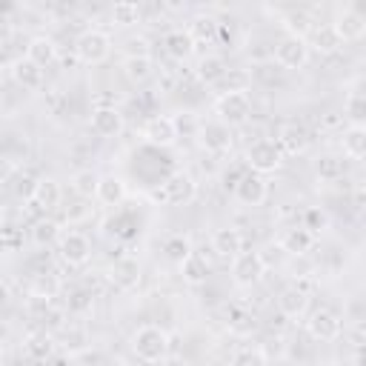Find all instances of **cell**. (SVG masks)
<instances>
[{
	"label": "cell",
	"instance_id": "6da1fadb",
	"mask_svg": "<svg viewBox=\"0 0 366 366\" xmlns=\"http://www.w3.org/2000/svg\"><path fill=\"white\" fill-rule=\"evenodd\" d=\"M169 349H172L169 332L154 326V323L137 326L134 335H132V352L137 355L140 363H160V360H166Z\"/></svg>",
	"mask_w": 366,
	"mask_h": 366
},
{
	"label": "cell",
	"instance_id": "7a4b0ae2",
	"mask_svg": "<svg viewBox=\"0 0 366 366\" xmlns=\"http://www.w3.org/2000/svg\"><path fill=\"white\" fill-rule=\"evenodd\" d=\"M112 54V37L100 29H86L74 40V57L86 66H97Z\"/></svg>",
	"mask_w": 366,
	"mask_h": 366
},
{
	"label": "cell",
	"instance_id": "3957f363",
	"mask_svg": "<svg viewBox=\"0 0 366 366\" xmlns=\"http://www.w3.org/2000/svg\"><path fill=\"white\" fill-rule=\"evenodd\" d=\"M283 152H280V146L274 143V140H269V137H260V140H254L249 149H246V163H249V169L254 172V174H272V172H277L280 166H283Z\"/></svg>",
	"mask_w": 366,
	"mask_h": 366
},
{
	"label": "cell",
	"instance_id": "277c9868",
	"mask_svg": "<svg viewBox=\"0 0 366 366\" xmlns=\"http://www.w3.org/2000/svg\"><path fill=\"white\" fill-rule=\"evenodd\" d=\"M214 112L217 120L226 123L229 129L240 126L252 117V97L246 92H220V97L214 100Z\"/></svg>",
	"mask_w": 366,
	"mask_h": 366
},
{
	"label": "cell",
	"instance_id": "5b68a950",
	"mask_svg": "<svg viewBox=\"0 0 366 366\" xmlns=\"http://www.w3.org/2000/svg\"><path fill=\"white\" fill-rule=\"evenodd\" d=\"M57 254L66 266L77 269V266H86L89 257H92V240L83 234V232H60L57 237Z\"/></svg>",
	"mask_w": 366,
	"mask_h": 366
},
{
	"label": "cell",
	"instance_id": "8992f818",
	"mask_svg": "<svg viewBox=\"0 0 366 366\" xmlns=\"http://www.w3.org/2000/svg\"><path fill=\"white\" fill-rule=\"evenodd\" d=\"M163 192V206H189L197 197V183L189 172H174L160 183Z\"/></svg>",
	"mask_w": 366,
	"mask_h": 366
},
{
	"label": "cell",
	"instance_id": "52a82bcc",
	"mask_svg": "<svg viewBox=\"0 0 366 366\" xmlns=\"http://www.w3.org/2000/svg\"><path fill=\"white\" fill-rule=\"evenodd\" d=\"M197 140H200V146L209 152V154H226L229 149H232V129L226 126V123H220L217 117H212V120H203L200 126H197V134H194Z\"/></svg>",
	"mask_w": 366,
	"mask_h": 366
},
{
	"label": "cell",
	"instance_id": "ba28073f",
	"mask_svg": "<svg viewBox=\"0 0 366 366\" xmlns=\"http://www.w3.org/2000/svg\"><path fill=\"white\" fill-rule=\"evenodd\" d=\"M266 272V260L260 252H240L232 257V280L234 286H254Z\"/></svg>",
	"mask_w": 366,
	"mask_h": 366
},
{
	"label": "cell",
	"instance_id": "9c48e42d",
	"mask_svg": "<svg viewBox=\"0 0 366 366\" xmlns=\"http://www.w3.org/2000/svg\"><path fill=\"white\" fill-rule=\"evenodd\" d=\"M306 332H309L312 340L332 343V340L340 337L343 323H340V317H337L332 309H315V312L309 315V320H306Z\"/></svg>",
	"mask_w": 366,
	"mask_h": 366
},
{
	"label": "cell",
	"instance_id": "30bf717a",
	"mask_svg": "<svg viewBox=\"0 0 366 366\" xmlns=\"http://www.w3.org/2000/svg\"><path fill=\"white\" fill-rule=\"evenodd\" d=\"M309 60V43L303 37H280L277 46H274V63L280 69H303Z\"/></svg>",
	"mask_w": 366,
	"mask_h": 366
},
{
	"label": "cell",
	"instance_id": "8fae6325",
	"mask_svg": "<svg viewBox=\"0 0 366 366\" xmlns=\"http://www.w3.org/2000/svg\"><path fill=\"white\" fill-rule=\"evenodd\" d=\"M143 137L149 146H157V149H169L177 143V129H174V120L169 114H152L146 123H143Z\"/></svg>",
	"mask_w": 366,
	"mask_h": 366
},
{
	"label": "cell",
	"instance_id": "7c38bea8",
	"mask_svg": "<svg viewBox=\"0 0 366 366\" xmlns=\"http://www.w3.org/2000/svg\"><path fill=\"white\" fill-rule=\"evenodd\" d=\"M332 29H335V34H337L340 43H357V40L366 34V17H363L357 9L349 6V9H340V11H337Z\"/></svg>",
	"mask_w": 366,
	"mask_h": 366
},
{
	"label": "cell",
	"instance_id": "4fadbf2b",
	"mask_svg": "<svg viewBox=\"0 0 366 366\" xmlns=\"http://www.w3.org/2000/svg\"><path fill=\"white\" fill-rule=\"evenodd\" d=\"M92 132L100 137H117L123 132V112L112 103H97L92 109Z\"/></svg>",
	"mask_w": 366,
	"mask_h": 366
},
{
	"label": "cell",
	"instance_id": "5bb4252c",
	"mask_svg": "<svg viewBox=\"0 0 366 366\" xmlns=\"http://www.w3.org/2000/svg\"><path fill=\"white\" fill-rule=\"evenodd\" d=\"M109 280L120 289V292H132L140 283V260L132 254H120L117 260H112L109 266Z\"/></svg>",
	"mask_w": 366,
	"mask_h": 366
},
{
	"label": "cell",
	"instance_id": "9a60e30c",
	"mask_svg": "<svg viewBox=\"0 0 366 366\" xmlns=\"http://www.w3.org/2000/svg\"><path fill=\"white\" fill-rule=\"evenodd\" d=\"M232 192H234L237 203H243V206H260V203L269 197L266 180H263L260 174H254V172H243Z\"/></svg>",
	"mask_w": 366,
	"mask_h": 366
},
{
	"label": "cell",
	"instance_id": "2e32d148",
	"mask_svg": "<svg viewBox=\"0 0 366 366\" xmlns=\"http://www.w3.org/2000/svg\"><path fill=\"white\" fill-rule=\"evenodd\" d=\"M63 200V192H60V183L54 177H37L34 183V194H31V209H37L40 214H49L60 206Z\"/></svg>",
	"mask_w": 366,
	"mask_h": 366
},
{
	"label": "cell",
	"instance_id": "e0dca14e",
	"mask_svg": "<svg viewBox=\"0 0 366 366\" xmlns=\"http://www.w3.org/2000/svg\"><path fill=\"white\" fill-rule=\"evenodd\" d=\"M277 146H280V152H283V157L286 154H303L306 149H309V132L300 126V123H283L280 129H277V140H274Z\"/></svg>",
	"mask_w": 366,
	"mask_h": 366
},
{
	"label": "cell",
	"instance_id": "ac0fdd59",
	"mask_svg": "<svg viewBox=\"0 0 366 366\" xmlns=\"http://www.w3.org/2000/svg\"><path fill=\"white\" fill-rule=\"evenodd\" d=\"M277 309H280V315L283 317H300V315H306V309H309V292L303 289V286H286L280 295H277Z\"/></svg>",
	"mask_w": 366,
	"mask_h": 366
},
{
	"label": "cell",
	"instance_id": "d6986e66",
	"mask_svg": "<svg viewBox=\"0 0 366 366\" xmlns=\"http://www.w3.org/2000/svg\"><path fill=\"white\" fill-rule=\"evenodd\" d=\"M26 60H31V63L40 66V69L51 66V63L57 60V43H54V37H49V34H34V37L29 40V46H26Z\"/></svg>",
	"mask_w": 366,
	"mask_h": 366
},
{
	"label": "cell",
	"instance_id": "ffe728a7",
	"mask_svg": "<svg viewBox=\"0 0 366 366\" xmlns=\"http://www.w3.org/2000/svg\"><path fill=\"white\" fill-rule=\"evenodd\" d=\"M212 252L220 254V257H229V260L234 254H240L243 252V234H240V229H234V226L214 229V234H212Z\"/></svg>",
	"mask_w": 366,
	"mask_h": 366
},
{
	"label": "cell",
	"instance_id": "44dd1931",
	"mask_svg": "<svg viewBox=\"0 0 366 366\" xmlns=\"http://www.w3.org/2000/svg\"><path fill=\"white\" fill-rule=\"evenodd\" d=\"M163 51L172 57V60H189L194 54V40L189 37L186 29H172L163 34Z\"/></svg>",
	"mask_w": 366,
	"mask_h": 366
},
{
	"label": "cell",
	"instance_id": "7402d4cb",
	"mask_svg": "<svg viewBox=\"0 0 366 366\" xmlns=\"http://www.w3.org/2000/svg\"><path fill=\"white\" fill-rule=\"evenodd\" d=\"M226 71H229V66H226V60H223L220 54H203V57L197 60L194 77H197L203 86H217V83L226 77Z\"/></svg>",
	"mask_w": 366,
	"mask_h": 366
},
{
	"label": "cell",
	"instance_id": "603a6c76",
	"mask_svg": "<svg viewBox=\"0 0 366 366\" xmlns=\"http://www.w3.org/2000/svg\"><path fill=\"white\" fill-rule=\"evenodd\" d=\"M23 349H26V355H29L31 360H49V357L54 355L57 343H54V337H51L46 329H34V332L26 335Z\"/></svg>",
	"mask_w": 366,
	"mask_h": 366
},
{
	"label": "cell",
	"instance_id": "cb8c5ba5",
	"mask_svg": "<svg viewBox=\"0 0 366 366\" xmlns=\"http://www.w3.org/2000/svg\"><path fill=\"white\" fill-rule=\"evenodd\" d=\"M103 206H120L126 200V183L117 174H100L97 180V194H94Z\"/></svg>",
	"mask_w": 366,
	"mask_h": 366
},
{
	"label": "cell",
	"instance_id": "d4e9b609",
	"mask_svg": "<svg viewBox=\"0 0 366 366\" xmlns=\"http://www.w3.org/2000/svg\"><path fill=\"white\" fill-rule=\"evenodd\" d=\"M312 246H315V234L306 232L303 226L289 229V232L280 237V243H277V249H283L286 254H295V257H303L306 252H312Z\"/></svg>",
	"mask_w": 366,
	"mask_h": 366
},
{
	"label": "cell",
	"instance_id": "484cf974",
	"mask_svg": "<svg viewBox=\"0 0 366 366\" xmlns=\"http://www.w3.org/2000/svg\"><path fill=\"white\" fill-rule=\"evenodd\" d=\"M123 74H126V80L129 83H146L152 74H154V60H152V54H132V57H126L123 60Z\"/></svg>",
	"mask_w": 366,
	"mask_h": 366
},
{
	"label": "cell",
	"instance_id": "4316f807",
	"mask_svg": "<svg viewBox=\"0 0 366 366\" xmlns=\"http://www.w3.org/2000/svg\"><path fill=\"white\" fill-rule=\"evenodd\" d=\"M11 77H14V83L23 86V89H40V86H43V69L34 66V63L26 60V57H17V60L11 63Z\"/></svg>",
	"mask_w": 366,
	"mask_h": 366
},
{
	"label": "cell",
	"instance_id": "83f0119b",
	"mask_svg": "<svg viewBox=\"0 0 366 366\" xmlns=\"http://www.w3.org/2000/svg\"><path fill=\"white\" fill-rule=\"evenodd\" d=\"M209 272H212V266H209V260H206L200 252H192V254L180 263V274H183V280H186L189 286L206 283V280H209Z\"/></svg>",
	"mask_w": 366,
	"mask_h": 366
},
{
	"label": "cell",
	"instance_id": "f1b7e54d",
	"mask_svg": "<svg viewBox=\"0 0 366 366\" xmlns=\"http://www.w3.org/2000/svg\"><path fill=\"white\" fill-rule=\"evenodd\" d=\"M343 152L352 160H360L366 154V126L363 123H349L343 129Z\"/></svg>",
	"mask_w": 366,
	"mask_h": 366
},
{
	"label": "cell",
	"instance_id": "f546056e",
	"mask_svg": "<svg viewBox=\"0 0 366 366\" xmlns=\"http://www.w3.org/2000/svg\"><path fill=\"white\" fill-rule=\"evenodd\" d=\"M189 37L194 40V46L197 43H212L214 37H217V31H220V23L212 17V14H197V17H192V23H189Z\"/></svg>",
	"mask_w": 366,
	"mask_h": 366
},
{
	"label": "cell",
	"instance_id": "4dcf8cb0",
	"mask_svg": "<svg viewBox=\"0 0 366 366\" xmlns=\"http://www.w3.org/2000/svg\"><path fill=\"white\" fill-rule=\"evenodd\" d=\"M60 277L54 274V272H37L34 277H31V297H40V300H54L57 295H60Z\"/></svg>",
	"mask_w": 366,
	"mask_h": 366
},
{
	"label": "cell",
	"instance_id": "1f68e13d",
	"mask_svg": "<svg viewBox=\"0 0 366 366\" xmlns=\"http://www.w3.org/2000/svg\"><path fill=\"white\" fill-rule=\"evenodd\" d=\"M340 46H343V43L337 40V34H335L332 23L312 29V46H309V49H315V51H320V54H335Z\"/></svg>",
	"mask_w": 366,
	"mask_h": 366
},
{
	"label": "cell",
	"instance_id": "d6a6232c",
	"mask_svg": "<svg viewBox=\"0 0 366 366\" xmlns=\"http://www.w3.org/2000/svg\"><path fill=\"white\" fill-rule=\"evenodd\" d=\"M194 249H192V240L186 237V234H169L166 240H163V254H166V260H172V263H183L189 254H192Z\"/></svg>",
	"mask_w": 366,
	"mask_h": 366
},
{
	"label": "cell",
	"instance_id": "836d02e7",
	"mask_svg": "<svg viewBox=\"0 0 366 366\" xmlns=\"http://www.w3.org/2000/svg\"><path fill=\"white\" fill-rule=\"evenodd\" d=\"M97 180H100L97 172H92V169H77V172L71 174V189H74L80 197L92 200V197L97 194Z\"/></svg>",
	"mask_w": 366,
	"mask_h": 366
},
{
	"label": "cell",
	"instance_id": "e575fe53",
	"mask_svg": "<svg viewBox=\"0 0 366 366\" xmlns=\"http://www.w3.org/2000/svg\"><path fill=\"white\" fill-rule=\"evenodd\" d=\"M60 237V226H57V220H51V217H40L34 226H31V240L37 243V246H49V243H54Z\"/></svg>",
	"mask_w": 366,
	"mask_h": 366
},
{
	"label": "cell",
	"instance_id": "d590c367",
	"mask_svg": "<svg viewBox=\"0 0 366 366\" xmlns=\"http://www.w3.org/2000/svg\"><path fill=\"white\" fill-rule=\"evenodd\" d=\"M286 34H292V37H303L306 40V34L312 31V17L303 11V9H292L289 14H286Z\"/></svg>",
	"mask_w": 366,
	"mask_h": 366
},
{
	"label": "cell",
	"instance_id": "8d00e7d4",
	"mask_svg": "<svg viewBox=\"0 0 366 366\" xmlns=\"http://www.w3.org/2000/svg\"><path fill=\"white\" fill-rule=\"evenodd\" d=\"M112 20L117 26H134V23H140V6L129 3V0H120V3L112 6Z\"/></svg>",
	"mask_w": 366,
	"mask_h": 366
},
{
	"label": "cell",
	"instance_id": "74e56055",
	"mask_svg": "<svg viewBox=\"0 0 366 366\" xmlns=\"http://www.w3.org/2000/svg\"><path fill=\"white\" fill-rule=\"evenodd\" d=\"M306 232H312V234H317V232H323V229H329V214L320 209V206H309V209H303V223H300Z\"/></svg>",
	"mask_w": 366,
	"mask_h": 366
},
{
	"label": "cell",
	"instance_id": "f35d334b",
	"mask_svg": "<svg viewBox=\"0 0 366 366\" xmlns=\"http://www.w3.org/2000/svg\"><path fill=\"white\" fill-rule=\"evenodd\" d=\"M229 366H269V360H266V352L263 349H240L229 360Z\"/></svg>",
	"mask_w": 366,
	"mask_h": 366
},
{
	"label": "cell",
	"instance_id": "ab89813d",
	"mask_svg": "<svg viewBox=\"0 0 366 366\" xmlns=\"http://www.w3.org/2000/svg\"><path fill=\"white\" fill-rule=\"evenodd\" d=\"M340 174H343V166H340L337 157L326 154V157L317 160V177H320V180H337Z\"/></svg>",
	"mask_w": 366,
	"mask_h": 366
},
{
	"label": "cell",
	"instance_id": "60d3db41",
	"mask_svg": "<svg viewBox=\"0 0 366 366\" xmlns=\"http://www.w3.org/2000/svg\"><path fill=\"white\" fill-rule=\"evenodd\" d=\"M346 114L352 117V123H360L363 120V114H366V97L360 92H352L346 97Z\"/></svg>",
	"mask_w": 366,
	"mask_h": 366
},
{
	"label": "cell",
	"instance_id": "b9f144b4",
	"mask_svg": "<svg viewBox=\"0 0 366 366\" xmlns=\"http://www.w3.org/2000/svg\"><path fill=\"white\" fill-rule=\"evenodd\" d=\"M63 346H66V352H83L86 349V332L80 329V326H71V329H66V335H63Z\"/></svg>",
	"mask_w": 366,
	"mask_h": 366
},
{
	"label": "cell",
	"instance_id": "7bdbcfd3",
	"mask_svg": "<svg viewBox=\"0 0 366 366\" xmlns=\"http://www.w3.org/2000/svg\"><path fill=\"white\" fill-rule=\"evenodd\" d=\"M172 120H174L177 137H180V134H197V126H200V123H197V120H194V117H192L189 112H186V117L180 114V117H172Z\"/></svg>",
	"mask_w": 366,
	"mask_h": 366
},
{
	"label": "cell",
	"instance_id": "ee69618b",
	"mask_svg": "<svg viewBox=\"0 0 366 366\" xmlns=\"http://www.w3.org/2000/svg\"><path fill=\"white\" fill-rule=\"evenodd\" d=\"M14 174H17V166H14V160H11L6 152H0V183H9Z\"/></svg>",
	"mask_w": 366,
	"mask_h": 366
},
{
	"label": "cell",
	"instance_id": "f6af8a7d",
	"mask_svg": "<svg viewBox=\"0 0 366 366\" xmlns=\"http://www.w3.org/2000/svg\"><path fill=\"white\" fill-rule=\"evenodd\" d=\"M34 183H37L34 177H29V174H20L14 189H17V194H20L23 200H31V194H34Z\"/></svg>",
	"mask_w": 366,
	"mask_h": 366
},
{
	"label": "cell",
	"instance_id": "bcb514c9",
	"mask_svg": "<svg viewBox=\"0 0 366 366\" xmlns=\"http://www.w3.org/2000/svg\"><path fill=\"white\" fill-rule=\"evenodd\" d=\"M132 54H149V40H146V37H132L126 57H132Z\"/></svg>",
	"mask_w": 366,
	"mask_h": 366
},
{
	"label": "cell",
	"instance_id": "7dc6e473",
	"mask_svg": "<svg viewBox=\"0 0 366 366\" xmlns=\"http://www.w3.org/2000/svg\"><path fill=\"white\" fill-rule=\"evenodd\" d=\"M92 306V295L89 292H74L69 300V309H89Z\"/></svg>",
	"mask_w": 366,
	"mask_h": 366
},
{
	"label": "cell",
	"instance_id": "c3c4849f",
	"mask_svg": "<svg viewBox=\"0 0 366 366\" xmlns=\"http://www.w3.org/2000/svg\"><path fill=\"white\" fill-rule=\"evenodd\" d=\"M9 297H11V292H9V283H6V280H0V309L9 303Z\"/></svg>",
	"mask_w": 366,
	"mask_h": 366
},
{
	"label": "cell",
	"instance_id": "681fc988",
	"mask_svg": "<svg viewBox=\"0 0 366 366\" xmlns=\"http://www.w3.org/2000/svg\"><path fill=\"white\" fill-rule=\"evenodd\" d=\"M106 366H132L126 357H120V355H112L109 360H106Z\"/></svg>",
	"mask_w": 366,
	"mask_h": 366
},
{
	"label": "cell",
	"instance_id": "f907efd6",
	"mask_svg": "<svg viewBox=\"0 0 366 366\" xmlns=\"http://www.w3.org/2000/svg\"><path fill=\"white\" fill-rule=\"evenodd\" d=\"M0 229H3V209H0Z\"/></svg>",
	"mask_w": 366,
	"mask_h": 366
}]
</instances>
